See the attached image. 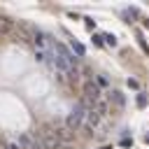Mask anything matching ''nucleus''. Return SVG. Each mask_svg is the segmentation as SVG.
<instances>
[{"instance_id":"15","label":"nucleus","mask_w":149,"mask_h":149,"mask_svg":"<svg viewBox=\"0 0 149 149\" xmlns=\"http://www.w3.org/2000/svg\"><path fill=\"white\" fill-rule=\"evenodd\" d=\"M102 149H112V147H102Z\"/></svg>"},{"instance_id":"12","label":"nucleus","mask_w":149,"mask_h":149,"mask_svg":"<svg viewBox=\"0 0 149 149\" xmlns=\"http://www.w3.org/2000/svg\"><path fill=\"white\" fill-rule=\"evenodd\" d=\"M98 86H107V79L105 77H98Z\"/></svg>"},{"instance_id":"16","label":"nucleus","mask_w":149,"mask_h":149,"mask_svg":"<svg viewBox=\"0 0 149 149\" xmlns=\"http://www.w3.org/2000/svg\"><path fill=\"white\" fill-rule=\"evenodd\" d=\"M147 28H149V21H147Z\"/></svg>"},{"instance_id":"2","label":"nucleus","mask_w":149,"mask_h":149,"mask_svg":"<svg viewBox=\"0 0 149 149\" xmlns=\"http://www.w3.org/2000/svg\"><path fill=\"white\" fill-rule=\"evenodd\" d=\"M84 119H86V107H84V102H77V105L70 109V114H68L65 123H68V128H70V130H77V128L84 123Z\"/></svg>"},{"instance_id":"7","label":"nucleus","mask_w":149,"mask_h":149,"mask_svg":"<svg viewBox=\"0 0 149 149\" xmlns=\"http://www.w3.org/2000/svg\"><path fill=\"white\" fill-rule=\"evenodd\" d=\"M98 121H100V116H98L93 109H86V123H88V126H98Z\"/></svg>"},{"instance_id":"1","label":"nucleus","mask_w":149,"mask_h":149,"mask_svg":"<svg viewBox=\"0 0 149 149\" xmlns=\"http://www.w3.org/2000/svg\"><path fill=\"white\" fill-rule=\"evenodd\" d=\"M40 144H42V149H58L61 147V140H58V133H56L54 126H42Z\"/></svg>"},{"instance_id":"14","label":"nucleus","mask_w":149,"mask_h":149,"mask_svg":"<svg viewBox=\"0 0 149 149\" xmlns=\"http://www.w3.org/2000/svg\"><path fill=\"white\" fill-rule=\"evenodd\" d=\"M7 149H19V147L16 144H7Z\"/></svg>"},{"instance_id":"9","label":"nucleus","mask_w":149,"mask_h":149,"mask_svg":"<svg viewBox=\"0 0 149 149\" xmlns=\"http://www.w3.org/2000/svg\"><path fill=\"white\" fill-rule=\"evenodd\" d=\"M102 40H105V42H107L109 47H116V37H114V35H105Z\"/></svg>"},{"instance_id":"13","label":"nucleus","mask_w":149,"mask_h":149,"mask_svg":"<svg viewBox=\"0 0 149 149\" xmlns=\"http://www.w3.org/2000/svg\"><path fill=\"white\" fill-rule=\"evenodd\" d=\"M0 149H7V142H2V140H0Z\"/></svg>"},{"instance_id":"5","label":"nucleus","mask_w":149,"mask_h":149,"mask_svg":"<svg viewBox=\"0 0 149 149\" xmlns=\"http://www.w3.org/2000/svg\"><path fill=\"white\" fill-rule=\"evenodd\" d=\"M14 28H16V21H12L5 14H0V35H12Z\"/></svg>"},{"instance_id":"11","label":"nucleus","mask_w":149,"mask_h":149,"mask_svg":"<svg viewBox=\"0 0 149 149\" xmlns=\"http://www.w3.org/2000/svg\"><path fill=\"white\" fill-rule=\"evenodd\" d=\"M93 42H95V44L100 47V44H102V37H100V35H93Z\"/></svg>"},{"instance_id":"8","label":"nucleus","mask_w":149,"mask_h":149,"mask_svg":"<svg viewBox=\"0 0 149 149\" xmlns=\"http://www.w3.org/2000/svg\"><path fill=\"white\" fill-rule=\"evenodd\" d=\"M109 100H112V102H114L116 107H123V102H126V100H123V95H121L119 91H112V95H109Z\"/></svg>"},{"instance_id":"6","label":"nucleus","mask_w":149,"mask_h":149,"mask_svg":"<svg viewBox=\"0 0 149 149\" xmlns=\"http://www.w3.org/2000/svg\"><path fill=\"white\" fill-rule=\"evenodd\" d=\"M33 44L42 51V49L47 47V37H44V33H40V30H37V33H35V37H33Z\"/></svg>"},{"instance_id":"4","label":"nucleus","mask_w":149,"mask_h":149,"mask_svg":"<svg viewBox=\"0 0 149 149\" xmlns=\"http://www.w3.org/2000/svg\"><path fill=\"white\" fill-rule=\"evenodd\" d=\"M84 100H86V102H91V107L100 100V86H98L93 79H88V81L84 84Z\"/></svg>"},{"instance_id":"10","label":"nucleus","mask_w":149,"mask_h":149,"mask_svg":"<svg viewBox=\"0 0 149 149\" xmlns=\"http://www.w3.org/2000/svg\"><path fill=\"white\" fill-rule=\"evenodd\" d=\"M72 49H74V51H77L79 56H84V47H81L79 42H74V40H72Z\"/></svg>"},{"instance_id":"3","label":"nucleus","mask_w":149,"mask_h":149,"mask_svg":"<svg viewBox=\"0 0 149 149\" xmlns=\"http://www.w3.org/2000/svg\"><path fill=\"white\" fill-rule=\"evenodd\" d=\"M35 33H37V30H35L28 21H19V23H16V40H21V42H33Z\"/></svg>"}]
</instances>
